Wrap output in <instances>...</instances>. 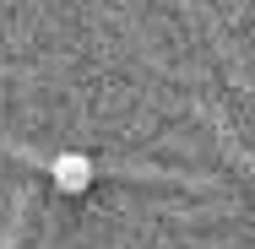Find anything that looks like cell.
<instances>
[{
  "label": "cell",
  "mask_w": 255,
  "mask_h": 249,
  "mask_svg": "<svg viewBox=\"0 0 255 249\" xmlns=\"http://www.w3.org/2000/svg\"><path fill=\"white\" fill-rule=\"evenodd\" d=\"M49 179L60 195H87L93 190V179H98V168H93V157L87 152H60L49 163Z\"/></svg>",
  "instance_id": "1"
}]
</instances>
